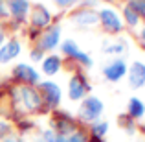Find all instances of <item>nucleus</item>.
Segmentation results:
<instances>
[{
	"instance_id": "1",
	"label": "nucleus",
	"mask_w": 145,
	"mask_h": 142,
	"mask_svg": "<svg viewBox=\"0 0 145 142\" xmlns=\"http://www.w3.org/2000/svg\"><path fill=\"white\" fill-rule=\"evenodd\" d=\"M79 113H81L83 120H88V122L96 120L99 114L103 113V102H101V100H97V98H94V96H90V98H86L85 102H83L81 111H79Z\"/></svg>"
},
{
	"instance_id": "2",
	"label": "nucleus",
	"mask_w": 145,
	"mask_h": 142,
	"mask_svg": "<svg viewBox=\"0 0 145 142\" xmlns=\"http://www.w3.org/2000/svg\"><path fill=\"white\" fill-rule=\"evenodd\" d=\"M129 85L132 89H140L145 85V65L140 61H134L129 68Z\"/></svg>"
},
{
	"instance_id": "3",
	"label": "nucleus",
	"mask_w": 145,
	"mask_h": 142,
	"mask_svg": "<svg viewBox=\"0 0 145 142\" xmlns=\"http://www.w3.org/2000/svg\"><path fill=\"white\" fill-rule=\"evenodd\" d=\"M103 74H105V78L108 79V81H120V79L127 74V65H125L121 59H114L110 65L105 67Z\"/></svg>"
},
{
	"instance_id": "4",
	"label": "nucleus",
	"mask_w": 145,
	"mask_h": 142,
	"mask_svg": "<svg viewBox=\"0 0 145 142\" xmlns=\"http://www.w3.org/2000/svg\"><path fill=\"white\" fill-rule=\"evenodd\" d=\"M40 90H42L44 102H46L50 107H55L57 103L61 102V89L55 85V83H50V81L40 83Z\"/></svg>"
},
{
	"instance_id": "5",
	"label": "nucleus",
	"mask_w": 145,
	"mask_h": 142,
	"mask_svg": "<svg viewBox=\"0 0 145 142\" xmlns=\"http://www.w3.org/2000/svg\"><path fill=\"white\" fill-rule=\"evenodd\" d=\"M99 20H101L103 28H105L106 32H120L121 30V20L112 9H101Z\"/></svg>"
},
{
	"instance_id": "6",
	"label": "nucleus",
	"mask_w": 145,
	"mask_h": 142,
	"mask_svg": "<svg viewBox=\"0 0 145 142\" xmlns=\"http://www.w3.org/2000/svg\"><path fill=\"white\" fill-rule=\"evenodd\" d=\"M59 37H61V30L59 26H53V28H50L46 33H42V37H40V43H39V50L42 52V50H53L57 46V43H59Z\"/></svg>"
},
{
	"instance_id": "7",
	"label": "nucleus",
	"mask_w": 145,
	"mask_h": 142,
	"mask_svg": "<svg viewBox=\"0 0 145 142\" xmlns=\"http://www.w3.org/2000/svg\"><path fill=\"white\" fill-rule=\"evenodd\" d=\"M20 98H22V103L26 105V109L28 111H35L40 107V96L37 90L29 89V87H24V89H20Z\"/></svg>"
},
{
	"instance_id": "8",
	"label": "nucleus",
	"mask_w": 145,
	"mask_h": 142,
	"mask_svg": "<svg viewBox=\"0 0 145 142\" xmlns=\"http://www.w3.org/2000/svg\"><path fill=\"white\" fill-rule=\"evenodd\" d=\"M63 52L66 53V55L74 57V59H79L83 65H86V67H90V65H92V59H90L86 53H83L81 50L77 48V44H75L74 41H64V44H63Z\"/></svg>"
},
{
	"instance_id": "9",
	"label": "nucleus",
	"mask_w": 145,
	"mask_h": 142,
	"mask_svg": "<svg viewBox=\"0 0 145 142\" xmlns=\"http://www.w3.org/2000/svg\"><path fill=\"white\" fill-rule=\"evenodd\" d=\"M13 74H15L17 79H22V81H26V83H37L39 81V74H37L31 67H28V65H24V63L17 65Z\"/></svg>"
},
{
	"instance_id": "10",
	"label": "nucleus",
	"mask_w": 145,
	"mask_h": 142,
	"mask_svg": "<svg viewBox=\"0 0 145 142\" xmlns=\"http://www.w3.org/2000/svg\"><path fill=\"white\" fill-rule=\"evenodd\" d=\"M86 89H88V85L85 83L83 76H74L70 79V90H68V94H70L72 100H81L85 96Z\"/></svg>"
},
{
	"instance_id": "11",
	"label": "nucleus",
	"mask_w": 145,
	"mask_h": 142,
	"mask_svg": "<svg viewBox=\"0 0 145 142\" xmlns=\"http://www.w3.org/2000/svg\"><path fill=\"white\" fill-rule=\"evenodd\" d=\"M18 52H20V44H18L17 41H9L7 44H4V46L0 48V63H7L9 59L17 57Z\"/></svg>"
},
{
	"instance_id": "12",
	"label": "nucleus",
	"mask_w": 145,
	"mask_h": 142,
	"mask_svg": "<svg viewBox=\"0 0 145 142\" xmlns=\"http://www.w3.org/2000/svg\"><path fill=\"white\" fill-rule=\"evenodd\" d=\"M7 4H9V9L11 13H13V17L17 18V20H22V18L26 17V13H28V0H7Z\"/></svg>"
},
{
	"instance_id": "13",
	"label": "nucleus",
	"mask_w": 145,
	"mask_h": 142,
	"mask_svg": "<svg viewBox=\"0 0 145 142\" xmlns=\"http://www.w3.org/2000/svg\"><path fill=\"white\" fill-rule=\"evenodd\" d=\"M59 68H61V59L57 55H50L42 61V70H44V74H48V76L57 74Z\"/></svg>"
},
{
	"instance_id": "14",
	"label": "nucleus",
	"mask_w": 145,
	"mask_h": 142,
	"mask_svg": "<svg viewBox=\"0 0 145 142\" xmlns=\"http://www.w3.org/2000/svg\"><path fill=\"white\" fill-rule=\"evenodd\" d=\"M31 22H33L35 26H39V28L48 26V22H50V13H48L46 9H42V7H37L35 13H33V17H31Z\"/></svg>"
},
{
	"instance_id": "15",
	"label": "nucleus",
	"mask_w": 145,
	"mask_h": 142,
	"mask_svg": "<svg viewBox=\"0 0 145 142\" xmlns=\"http://www.w3.org/2000/svg\"><path fill=\"white\" fill-rule=\"evenodd\" d=\"M145 113V105L142 102H140L138 98H131V102H129V114H131L132 118H142Z\"/></svg>"
},
{
	"instance_id": "16",
	"label": "nucleus",
	"mask_w": 145,
	"mask_h": 142,
	"mask_svg": "<svg viewBox=\"0 0 145 142\" xmlns=\"http://www.w3.org/2000/svg\"><path fill=\"white\" fill-rule=\"evenodd\" d=\"M75 20H77L79 24H96L97 15H94V13H79L77 17H75Z\"/></svg>"
},
{
	"instance_id": "17",
	"label": "nucleus",
	"mask_w": 145,
	"mask_h": 142,
	"mask_svg": "<svg viewBox=\"0 0 145 142\" xmlns=\"http://www.w3.org/2000/svg\"><path fill=\"white\" fill-rule=\"evenodd\" d=\"M92 131H94V137L101 139V137L105 135L106 131H108V124H106V122H97V124H94Z\"/></svg>"
},
{
	"instance_id": "18",
	"label": "nucleus",
	"mask_w": 145,
	"mask_h": 142,
	"mask_svg": "<svg viewBox=\"0 0 145 142\" xmlns=\"http://www.w3.org/2000/svg\"><path fill=\"white\" fill-rule=\"evenodd\" d=\"M125 18L131 26H136L138 24V13H136L132 7H125Z\"/></svg>"
},
{
	"instance_id": "19",
	"label": "nucleus",
	"mask_w": 145,
	"mask_h": 142,
	"mask_svg": "<svg viewBox=\"0 0 145 142\" xmlns=\"http://www.w3.org/2000/svg\"><path fill=\"white\" fill-rule=\"evenodd\" d=\"M129 7H132L136 13H140V15H143V17H145V0H132Z\"/></svg>"
},
{
	"instance_id": "20",
	"label": "nucleus",
	"mask_w": 145,
	"mask_h": 142,
	"mask_svg": "<svg viewBox=\"0 0 145 142\" xmlns=\"http://www.w3.org/2000/svg\"><path fill=\"white\" fill-rule=\"evenodd\" d=\"M64 142H86V137L83 133H72L68 139H64Z\"/></svg>"
},
{
	"instance_id": "21",
	"label": "nucleus",
	"mask_w": 145,
	"mask_h": 142,
	"mask_svg": "<svg viewBox=\"0 0 145 142\" xmlns=\"http://www.w3.org/2000/svg\"><path fill=\"white\" fill-rule=\"evenodd\" d=\"M55 4L61 6V7H68V6H72V4H75V0H55Z\"/></svg>"
},
{
	"instance_id": "22",
	"label": "nucleus",
	"mask_w": 145,
	"mask_h": 142,
	"mask_svg": "<svg viewBox=\"0 0 145 142\" xmlns=\"http://www.w3.org/2000/svg\"><path fill=\"white\" fill-rule=\"evenodd\" d=\"M7 131H9V125H7L6 122H2V120H0V137H4Z\"/></svg>"
},
{
	"instance_id": "23",
	"label": "nucleus",
	"mask_w": 145,
	"mask_h": 142,
	"mask_svg": "<svg viewBox=\"0 0 145 142\" xmlns=\"http://www.w3.org/2000/svg\"><path fill=\"white\" fill-rule=\"evenodd\" d=\"M121 50H123V46H108V48H105V52H121Z\"/></svg>"
},
{
	"instance_id": "24",
	"label": "nucleus",
	"mask_w": 145,
	"mask_h": 142,
	"mask_svg": "<svg viewBox=\"0 0 145 142\" xmlns=\"http://www.w3.org/2000/svg\"><path fill=\"white\" fill-rule=\"evenodd\" d=\"M7 15V9H6V4L0 2V17H6Z\"/></svg>"
},
{
	"instance_id": "25",
	"label": "nucleus",
	"mask_w": 145,
	"mask_h": 142,
	"mask_svg": "<svg viewBox=\"0 0 145 142\" xmlns=\"http://www.w3.org/2000/svg\"><path fill=\"white\" fill-rule=\"evenodd\" d=\"M4 142H24V140H22L20 137H7V139L4 140Z\"/></svg>"
},
{
	"instance_id": "26",
	"label": "nucleus",
	"mask_w": 145,
	"mask_h": 142,
	"mask_svg": "<svg viewBox=\"0 0 145 142\" xmlns=\"http://www.w3.org/2000/svg\"><path fill=\"white\" fill-rule=\"evenodd\" d=\"M31 55H33V59H40V52H33Z\"/></svg>"
},
{
	"instance_id": "27",
	"label": "nucleus",
	"mask_w": 145,
	"mask_h": 142,
	"mask_svg": "<svg viewBox=\"0 0 145 142\" xmlns=\"http://www.w3.org/2000/svg\"><path fill=\"white\" fill-rule=\"evenodd\" d=\"M2 41H4V32H2V28H0V48H2Z\"/></svg>"
},
{
	"instance_id": "28",
	"label": "nucleus",
	"mask_w": 145,
	"mask_h": 142,
	"mask_svg": "<svg viewBox=\"0 0 145 142\" xmlns=\"http://www.w3.org/2000/svg\"><path fill=\"white\" fill-rule=\"evenodd\" d=\"M142 37H143V41H145V30H143V32H142Z\"/></svg>"
},
{
	"instance_id": "29",
	"label": "nucleus",
	"mask_w": 145,
	"mask_h": 142,
	"mask_svg": "<svg viewBox=\"0 0 145 142\" xmlns=\"http://www.w3.org/2000/svg\"><path fill=\"white\" fill-rule=\"evenodd\" d=\"M37 142H44V140H42V139H40V140H37Z\"/></svg>"
}]
</instances>
